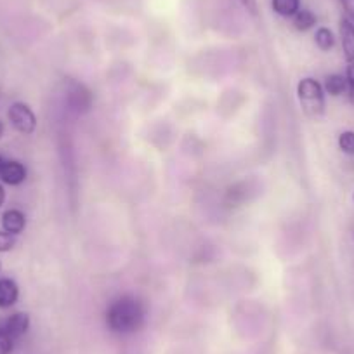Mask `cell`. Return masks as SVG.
<instances>
[{"instance_id":"6da1fadb","label":"cell","mask_w":354,"mask_h":354,"mask_svg":"<svg viewBox=\"0 0 354 354\" xmlns=\"http://www.w3.org/2000/svg\"><path fill=\"white\" fill-rule=\"evenodd\" d=\"M146 318H148V308L145 301L132 294L118 295L117 299H113L104 315L108 330L118 335L139 332L145 326Z\"/></svg>"},{"instance_id":"7a4b0ae2","label":"cell","mask_w":354,"mask_h":354,"mask_svg":"<svg viewBox=\"0 0 354 354\" xmlns=\"http://www.w3.org/2000/svg\"><path fill=\"white\" fill-rule=\"evenodd\" d=\"M297 97L302 111L309 118H319L325 113V88L316 78L306 77L297 85Z\"/></svg>"},{"instance_id":"3957f363","label":"cell","mask_w":354,"mask_h":354,"mask_svg":"<svg viewBox=\"0 0 354 354\" xmlns=\"http://www.w3.org/2000/svg\"><path fill=\"white\" fill-rule=\"evenodd\" d=\"M8 118L11 122L12 127L19 132V134L30 136L37 131V115L33 113L32 108L26 103L21 101H16L9 106L8 110Z\"/></svg>"},{"instance_id":"277c9868","label":"cell","mask_w":354,"mask_h":354,"mask_svg":"<svg viewBox=\"0 0 354 354\" xmlns=\"http://www.w3.org/2000/svg\"><path fill=\"white\" fill-rule=\"evenodd\" d=\"M26 167L18 160H6L0 169V181L8 186H19L26 181Z\"/></svg>"},{"instance_id":"5b68a950","label":"cell","mask_w":354,"mask_h":354,"mask_svg":"<svg viewBox=\"0 0 354 354\" xmlns=\"http://www.w3.org/2000/svg\"><path fill=\"white\" fill-rule=\"evenodd\" d=\"M0 326H2L12 339L18 340L30 330V315L25 311L12 313L11 316H8L4 322L0 323Z\"/></svg>"},{"instance_id":"8992f818","label":"cell","mask_w":354,"mask_h":354,"mask_svg":"<svg viewBox=\"0 0 354 354\" xmlns=\"http://www.w3.org/2000/svg\"><path fill=\"white\" fill-rule=\"evenodd\" d=\"M339 37L340 46H342L344 59L347 63L354 61V23L351 19L342 18L339 21Z\"/></svg>"},{"instance_id":"52a82bcc","label":"cell","mask_w":354,"mask_h":354,"mask_svg":"<svg viewBox=\"0 0 354 354\" xmlns=\"http://www.w3.org/2000/svg\"><path fill=\"white\" fill-rule=\"evenodd\" d=\"M0 224H2V230L18 236V234H21L25 231L26 216L19 209H9L2 214Z\"/></svg>"},{"instance_id":"ba28073f","label":"cell","mask_w":354,"mask_h":354,"mask_svg":"<svg viewBox=\"0 0 354 354\" xmlns=\"http://www.w3.org/2000/svg\"><path fill=\"white\" fill-rule=\"evenodd\" d=\"M19 287L12 278H0V309H9L18 302Z\"/></svg>"},{"instance_id":"9c48e42d","label":"cell","mask_w":354,"mask_h":354,"mask_svg":"<svg viewBox=\"0 0 354 354\" xmlns=\"http://www.w3.org/2000/svg\"><path fill=\"white\" fill-rule=\"evenodd\" d=\"M325 93L330 94L333 97H339L342 94L347 93V80H346V75H340V73H332L325 78Z\"/></svg>"},{"instance_id":"30bf717a","label":"cell","mask_w":354,"mask_h":354,"mask_svg":"<svg viewBox=\"0 0 354 354\" xmlns=\"http://www.w3.org/2000/svg\"><path fill=\"white\" fill-rule=\"evenodd\" d=\"M271 9L280 18H294L301 11V0H271Z\"/></svg>"},{"instance_id":"8fae6325","label":"cell","mask_w":354,"mask_h":354,"mask_svg":"<svg viewBox=\"0 0 354 354\" xmlns=\"http://www.w3.org/2000/svg\"><path fill=\"white\" fill-rule=\"evenodd\" d=\"M292 23H294V28L297 30V32H309V30H313L316 26L318 18H316L315 12L309 11V9H301V11L292 18Z\"/></svg>"},{"instance_id":"7c38bea8","label":"cell","mask_w":354,"mask_h":354,"mask_svg":"<svg viewBox=\"0 0 354 354\" xmlns=\"http://www.w3.org/2000/svg\"><path fill=\"white\" fill-rule=\"evenodd\" d=\"M315 44L319 50L328 53V50H332L333 47H335V35H333L332 30L326 28V26H319L315 33Z\"/></svg>"},{"instance_id":"4fadbf2b","label":"cell","mask_w":354,"mask_h":354,"mask_svg":"<svg viewBox=\"0 0 354 354\" xmlns=\"http://www.w3.org/2000/svg\"><path fill=\"white\" fill-rule=\"evenodd\" d=\"M337 142H339L340 151L346 153V155L349 156H354V131L340 132Z\"/></svg>"},{"instance_id":"5bb4252c","label":"cell","mask_w":354,"mask_h":354,"mask_svg":"<svg viewBox=\"0 0 354 354\" xmlns=\"http://www.w3.org/2000/svg\"><path fill=\"white\" fill-rule=\"evenodd\" d=\"M16 247V236L8 233V231L0 230V254L11 252Z\"/></svg>"},{"instance_id":"9a60e30c","label":"cell","mask_w":354,"mask_h":354,"mask_svg":"<svg viewBox=\"0 0 354 354\" xmlns=\"http://www.w3.org/2000/svg\"><path fill=\"white\" fill-rule=\"evenodd\" d=\"M16 340L0 326V354H11L15 349Z\"/></svg>"},{"instance_id":"2e32d148","label":"cell","mask_w":354,"mask_h":354,"mask_svg":"<svg viewBox=\"0 0 354 354\" xmlns=\"http://www.w3.org/2000/svg\"><path fill=\"white\" fill-rule=\"evenodd\" d=\"M346 80H347V94H349L351 103L354 104V61L353 63H347Z\"/></svg>"},{"instance_id":"e0dca14e","label":"cell","mask_w":354,"mask_h":354,"mask_svg":"<svg viewBox=\"0 0 354 354\" xmlns=\"http://www.w3.org/2000/svg\"><path fill=\"white\" fill-rule=\"evenodd\" d=\"M339 4L342 6L344 12H346V18L354 23V0H339Z\"/></svg>"},{"instance_id":"ac0fdd59","label":"cell","mask_w":354,"mask_h":354,"mask_svg":"<svg viewBox=\"0 0 354 354\" xmlns=\"http://www.w3.org/2000/svg\"><path fill=\"white\" fill-rule=\"evenodd\" d=\"M238 2H240L250 15H257V0H238Z\"/></svg>"},{"instance_id":"d6986e66","label":"cell","mask_w":354,"mask_h":354,"mask_svg":"<svg viewBox=\"0 0 354 354\" xmlns=\"http://www.w3.org/2000/svg\"><path fill=\"white\" fill-rule=\"evenodd\" d=\"M4 203H6V188L4 185L0 183V207L4 205Z\"/></svg>"},{"instance_id":"ffe728a7","label":"cell","mask_w":354,"mask_h":354,"mask_svg":"<svg viewBox=\"0 0 354 354\" xmlns=\"http://www.w3.org/2000/svg\"><path fill=\"white\" fill-rule=\"evenodd\" d=\"M4 122L0 120V139H2V136H4Z\"/></svg>"},{"instance_id":"44dd1931","label":"cell","mask_w":354,"mask_h":354,"mask_svg":"<svg viewBox=\"0 0 354 354\" xmlns=\"http://www.w3.org/2000/svg\"><path fill=\"white\" fill-rule=\"evenodd\" d=\"M4 162H6V160H4V156L0 155V169H2V165H4Z\"/></svg>"},{"instance_id":"7402d4cb","label":"cell","mask_w":354,"mask_h":354,"mask_svg":"<svg viewBox=\"0 0 354 354\" xmlns=\"http://www.w3.org/2000/svg\"><path fill=\"white\" fill-rule=\"evenodd\" d=\"M0 273H2V262H0Z\"/></svg>"},{"instance_id":"603a6c76","label":"cell","mask_w":354,"mask_h":354,"mask_svg":"<svg viewBox=\"0 0 354 354\" xmlns=\"http://www.w3.org/2000/svg\"><path fill=\"white\" fill-rule=\"evenodd\" d=\"M353 202H354V193H353Z\"/></svg>"}]
</instances>
